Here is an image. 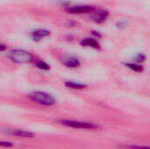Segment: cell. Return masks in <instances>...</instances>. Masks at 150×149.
<instances>
[{"label": "cell", "instance_id": "6da1fadb", "mask_svg": "<svg viewBox=\"0 0 150 149\" xmlns=\"http://www.w3.org/2000/svg\"><path fill=\"white\" fill-rule=\"evenodd\" d=\"M8 56L10 60L15 63H27L33 60V56L29 52L21 49H13L10 51Z\"/></svg>", "mask_w": 150, "mask_h": 149}, {"label": "cell", "instance_id": "7a4b0ae2", "mask_svg": "<svg viewBox=\"0 0 150 149\" xmlns=\"http://www.w3.org/2000/svg\"><path fill=\"white\" fill-rule=\"evenodd\" d=\"M28 97L37 103V104H40V105H47V106H50V105H54L55 104V100L54 98L47 94V93H45V92H40V91H35V92H33L31 93Z\"/></svg>", "mask_w": 150, "mask_h": 149}, {"label": "cell", "instance_id": "3957f363", "mask_svg": "<svg viewBox=\"0 0 150 149\" xmlns=\"http://www.w3.org/2000/svg\"><path fill=\"white\" fill-rule=\"evenodd\" d=\"M62 125L72 127V128H77V129H96L98 126H96L93 123H88V122H81V121H75V120H67L62 119L59 121Z\"/></svg>", "mask_w": 150, "mask_h": 149}, {"label": "cell", "instance_id": "277c9868", "mask_svg": "<svg viewBox=\"0 0 150 149\" xmlns=\"http://www.w3.org/2000/svg\"><path fill=\"white\" fill-rule=\"evenodd\" d=\"M93 10L94 8L89 5H76L66 9V11L72 14H81V13L91 12Z\"/></svg>", "mask_w": 150, "mask_h": 149}, {"label": "cell", "instance_id": "5b68a950", "mask_svg": "<svg viewBox=\"0 0 150 149\" xmlns=\"http://www.w3.org/2000/svg\"><path fill=\"white\" fill-rule=\"evenodd\" d=\"M108 16V11H104V10H100V11H95L92 15H91V19L98 24L103 23L106 18Z\"/></svg>", "mask_w": 150, "mask_h": 149}, {"label": "cell", "instance_id": "8992f818", "mask_svg": "<svg viewBox=\"0 0 150 149\" xmlns=\"http://www.w3.org/2000/svg\"><path fill=\"white\" fill-rule=\"evenodd\" d=\"M6 133L14 136H18L23 138H32L34 136V134L31 132L19 130V129H6Z\"/></svg>", "mask_w": 150, "mask_h": 149}, {"label": "cell", "instance_id": "52a82bcc", "mask_svg": "<svg viewBox=\"0 0 150 149\" xmlns=\"http://www.w3.org/2000/svg\"><path fill=\"white\" fill-rule=\"evenodd\" d=\"M81 45L84 46V47H93V48H99V44L97 40L91 39V38H86L83 39L81 41Z\"/></svg>", "mask_w": 150, "mask_h": 149}, {"label": "cell", "instance_id": "ba28073f", "mask_svg": "<svg viewBox=\"0 0 150 149\" xmlns=\"http://www.w3.org/2000/svg\"><path fill=\"white\" fill-rule=\"evenodd\" d=\"M50 34V32L47 30H36L32 32V37L34 40H38L41 38L47 37Z\"/></svg>", "mask_w": 150, "mask_h": 149}, {"label": "cell", "instance_id": "9c48e42d", "mask_svg": "<svg viewBox=\"0 0 150 149\" xmlns=\"http://www.w3.org/2000/svg\"><path fill=\"white\" fill-rule=\"evenodd\" d=\"M63 64L69 68H77L80 66V61L78 59H76L75 57H70V58H68L67 60H65Z\"/></svg>", "mask_w": 150, "mask_h": 149}, {"label": "cell", "instance_id": "30bf717a", "mask_svg": "<svg viewBox=\"0 0 150 149\" xmlns=\"http://www.w3.org/2000/svg\"><path fill=\"white\" fill-rule=\"evenodd\" d=\"M65 85L68 88L70 89H75V90H81V89H84L87 87V85L83 84V83H75V82H66Z\"/></svg>", "mask_w": 150, "mask_h": 149}, {"label": "cell", "instance_id": "8fae6325", "mask_svg": "<svg viewBox=\"0 0 150 149\" xmlns=\"http://www.w3.org/2000/svg\"><path fill=\"white\" fill-rule=\"evenodd\" d=\"M126 66L127 68H129L130 69H132L134 71H136V72H142L143 70L142 66H141L139 64H135V63H127Z\"/></svg>", "mask_w": 150, "mask_h": 149}, {"label": "cell", "instance_id": "7c38bea8", "mask_svg": "<svg viewBox=\"0 0 150 149\" xmlns=\"http://www.w3.org/2000/svg\"><path fill=\"white\" fill-rule=\"evenodd\" d=\"M35 65L37 68H39L40 69H42V70H48L49 69V66L46 62H44L43 61H37L35 62Z\"/></svg>", "mask_w": 150, "mask_h": 149}, {"label": "cell", "instance_id": "4fadbf2b", "mask_svg": "<svg viewBox=\"0 0 150 149\" xmlns=\"http://www.w3.org/2000/svg\"><path fill=\"white\" fill-rule=\"evenodd\" d=\"M123 149H150V147H145V146H135V145H130V146H126Z\"/></svg>", "mask_w": 150, "mask_h": 149}, {"label": "cell", "instance_id": "5bb4252c", "mask_svg": "<svg viewBox=\"0 0 150 149\" xmlns=\"http://www.w3.org/2000/svg\"><path fill=\"white\" fill-rule=\"evenodd\" d=\"M137 61H143L144 60H145V56L142 54H139L138 55H137V57H136V59H135Z\"/></svg>", "mask_w": 150, "mask_h": 149}, {"label": "cell", "instance_id": "9a60e30c", "mask_svg": "<svg viewBox=\"0 0 150 149\" xmlns=\"http://www.w3.org/2000/svg\"><path fill=\"white\" fill-rule=\"evenodd\" d=\"M1 146H2V147H12V144L10 143V142L2 141V142H1Z\"/></svg>", "mask_w": 150, "mask_h": 149}, {"label": "cell", "instance_id": "2e32d148", "mask_svg": "<svg viewBox=\"0 0 150 149\" xmlns=\"http://www.w3.org/2000/svg\"><path fill=\"white\" fill-rule=\"evenodd\" d=\"M4 48H5V46H4V44H2V45H1V48H0V50H1V51H4Z\"/></svg>", "mask_w": 150, "mask_h": 149}]
</instances>
